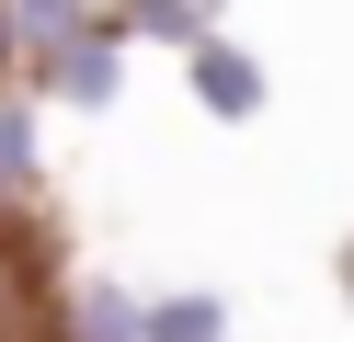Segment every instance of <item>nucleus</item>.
I'll use <instances>...</instances> for the list:
<instances>
[{"label":"nucleus","mask_w":354,"mask_h":342,"mask_svg":"<svg viewBox=\"0 0 354 342\" xmlns=\"http://www.w3.org/2000/svg\"><path fill=\"white\" fill-rule=\"evenodd\" d=\"M229 331H240L229 285H160L149 296V342H229Z\"/></svg>","instance_id":"obj_6"},{"label":"nucleus","mask_w":354,"mask_h":342,"mask_svg":"<svg viewBox=\"0 0 354 342\" xmlns=\"http://www.w3.org/2000/svg\"><path fill=\"white\" fill-rule=\"evenodd\" d=\"M115 35H126V46H171V57H194V46L217 35V0H126Z\"/></svg>","instance_id":"obj_7"},{"label":"nucleus","mask_w":354,"mask_h":342,"mask_svg":"<svg viewBox=\"0 0 354 342\" xmlns=\"http://www.w3.org/2000/svg\"><path fill=\"white\" fill-rule=\"evenodd\" d=\"M12 23H24V80H46V68H57V57H80L92 35H115L92 0H12Z\"/></svg>","instance_id":"obj_5"},{"label":"nucleus","mask_w":354,"mask_h":342,"mask_svg":"<svg viewBox=\"0 0 354 342\" xmlns=\"http://www.w3.org/2000/svg\"><path fill=\"white\" fill-rule=\"evenodd\" d=\"M92 12H103V23H115V12H126V0H92Z\"/></svg>","instance_id":"obj_9"},{"label":"nucleus","mask_w":354,"mask_h":342,"mask_svg":"<svg viewBox=\"0 0 354 342\" xmlns=\"http://www.w3.org/2000/svg\"><path fill=\"white\" fill-rule=\"evenodd\" d=\"M343 285H354V240H343Z\"/></svg>","instance_id":"obj_10"},{"label":"nucleus","mask_w":354,"mask_h":342,"mask_svg":"<svg viewBox=\"0 0 354 342\" xmlns=\"http://www.w3.org/2000/svg\"><path fill=\"white\" fill-rule=\"evenodd\" d=\"M46 182H57L46 103H35V91L12 80V91H0V228H12V217H35V205H46Z\"/></svg>","instance_id":"obj_2"},{"label":"nucleus","mask_w":354,"mask_h":342,"mask_svg":"<svg viewBox=\"0 0 354 342\" xmlns=\"http://www.w3.org/2000/svg\"><path fill=\"white\" fill-rule=\"evenodd\" d=\"M24 80V23H12V0H0V91Z\"/></svg>","instance_id":"obj_8"},{"label":"nucleus","mask_w":354,"mask_h":342,"mask_svg":"<svg viewBox=\"0 0 354 342\" xmlns=\"http://www.w3.org/2000/svg\"><path fill=\"white\" fill-rule=\"evenodd\" d=\"M46 331L57 342H149V296L115 285V274H69L46 296Z\"/></svg>","instance_id":"obj_3"},{"label":"nucleus","mask_w":354,"mask_h":342,"mask_svg":"<svg viewBox=\"0 0 354 342\" xmlns=\"http://www.w3.org/2000/svg\"><path fill=\"white\" fill-rule=\"evenodd\" d=\"M24 91H35L46 114H115V103H126V35H92L80 57H57L46 80H24Z\"/></svg>","instance_id":"obj_4"},{"label":"nucleus","mask_w":354,"mask_h":342,"mask_svg":"<svg viewBox=\"0 0 354 342\" xmlns=\"http://www.w3.org/2000/svg\"><path fill=\"white\" fill-rule=\"evenodd\" d=\"M183 91H194V114H217V126H263L274 114V68L252 57L240 35H206L183 57Z\"/></svg>","instance_id":"obj_1"}]
</instances>
